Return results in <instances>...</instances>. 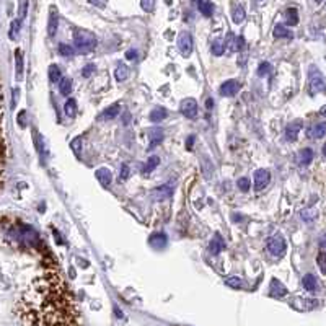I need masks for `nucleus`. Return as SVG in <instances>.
Listing matches in <instances>:
<instances>
[{
  "instance_id": "obj_22",
  "label": "nucleus",
  "mask_w": 326,
  "mask_h": 326,
  "mask_svg": "<svg viewBox=\"0 0 326 326\" xmlns=\"http://www.w3.org/2000/svg\"><path fill=\"white\" fill-rule=\"evenodd\" d=\"M198 8L204 16H212V13H214V5H212L209 0H199Z\"/></svg>"
},
{
  "instance_id": "obj_51",
  "label": "nucleus",
  "mask_w": 326,
  "mask_h": 326,
  "mask_svg": "<svg viewBox=\"0 0 326 326\" xmlns=\"http://www.w3.org/2000/svg\"><path fill=\"white\" fill-rule=\"evenodd\" d=\"M322 113H323V114H325V116H326V106H325V110H322Z\"/></svg>"
},
{
  "instance_id": "obj_15",
  "label": "nucleus",
  "mask_w": 326,
  "mask_h": 326,
  "mask_svg": "<svg viewBox=\"0 0 326 326\" xmlns=\"http://www.w3.org/2000/svg\"><path fill=\"white\" fill-rule=\"evenodd\" d=\"M308 135L312 139H322V137H325V135H326V122L313 124V126L308 129Z\"/></svg>"
},
{
  "instance_id": "obj_31",
  "label": "nucleus",
  "mask_w": 326,
  "mask_h": 326,
  "mask_svg": "<svg viewBox=\"0 0 326 326\" xmlns=\"http://www.w3.org/2000/svg\"><path fill=\"white\" fill-rule=\"evenodd\" d=\"M20 28H21V20H18V18L13 20V21H12V26H10V31H8L10 40H16V38H18Z\"/></svg>"
},
{
  "instance_id": "obj_43",
  "label": "nucleus",
  "mask_w": 326,
  "mask_h": 326,
  "mask_svg": "<svg viewBox=\"0 0 326 326\" xmlns=\"http://www.w3.org/2000/svg\"><path fill=\"white\" fill-rule=\"evenodd\" d=\"M18 98H20V90L15 88L13 90V98H12V108H16V105H18Z\"/></svg>"
},
{
  "instance_id": "obj_19",
  "label": "nucleus",
  "mask_w": 326,
  "mask_h": 326,
  "mask_svg": "<svg viewBox=\"0 0 326 326\" xmlns=\"http://www.w3.org/2000/svg\"><path fill=\"white\" fill-rule=\"evenodd\" d=\"M273 35H274V38H277V40H281V38H285V40H292V38H293L292 31L287 30L284 25H276Z\"/></svg>"
},
{
  "instance_id": "obj_5",
  "label": "nucleus",
  "mask_w": 326,
  "mask_h": 326,
  "mask_svg": "<svg viewBox=\"0 0 326 326\" xmlns=\"http://www.w3.org/2000/svg\"><path fill=\"white\" fill-rule=\"evenodd\" d=\"M179 108H181V113L188 119H194L196 116H198V101L193 100V98H186V100H183Z\"/></svg>"
},
{
  "instance_id": "obj_50",
  "label": "nucleus",
  "mask_w": 326,
  "mask_h": 326,
  "mask_svg": "<svg viewBox=\"0 0 326 326\" xmlns=\"http://www.w3.org/2000/svg\"><path fill=\"white\" fill-rule=\"evenodd\" d=\"M323 155H325V157H326V145H325V147H323Z\"/></svg>"
},
{
  "instance_id": "obj_40",
  "label": "nucleus",
  "mask_w": 326,
  "mask_h": 326,
  "mask_svg": "<svg viewBox=\"0 0 326 326\" xmlns=\"http://www.w3.org/2000/svg\"><path fill=\"white\" fill-rule=\"evenodd\" d=\"M93 72H95V65H93V64H88V65H85L83 70H82V75H83L85 79H88Z\"/></svg>"
},
{
  "instance_id": "obj_17",
  "label": "nucleus",
  "mask_w": 326,
  "mask_h": 326,
  "mask_svg": "<svg viewBox=\"0 0 326 326\" xmlns=\"http://www.w3.org/2000/svg\"><path fill=\"white\" fill-rule=\"evenodd\" d=\"M302 284H303V289L308 290V292H317V289H318L317 277H315L313 274H307V276H303Z\"/></svg>"
},
{
  "instance_id": "obj_12",
  "label": "nucleus",
  "mask_w": 326,
  "mask_h": 326,
  "mask_svg": "<svg viewBox=\"0 0 326 326\" xmlns=\"http://www.w3.org/2000/svg\"><path fill=\"white\" fill-rule=\"evenodd\" d=\"M224 248H225V243H224V240H222L220 233H215L214 238L210 240V244H209L210 253L214 254V256H217L220 251H224Z\"/></svg>"
},
{
  "instance_id": "obj_30",
  "label": "nucleus",
  "mask_w": 326,
  "mask_h": 326,
  "mask_svg": "<svg viewBox=\"0 0 326 326\" xmlns=\"http://www.w3.org/2000/svg\"><path fill=\"white\" fill-rule=\"evenodd\" d=\"M59 90L65 96L70 95V91H72V79H62L59 82Z\"/></svg>"
},
{
  "instance_id": "obj_18",
  "label": "nucleus",
  "mask_w": 326,
  "mask_h": 326,
  "mask_svg": "<svg viewBox=\"0 0 326 326\" xmlns=\"http://www.w3.org/2000/svg\"><path fill=\"white\" fill-rule=\"evenodd\" d=\"M15 72L16 79L21 80V77H23V54H21L20 49L15 51Z\"/></svg>"
},
{
  "instance_id": "obj_48",
  "label": "nucleus",
  "mask_w": 326,
  "mask_h": 326,
  "mask_svg": "<svg viewBox=\"0 0 326 326\" xmlns=\"http://www.w3.org/2000/svg\"><path fill=\"white\" fill-rule=\"evenodd\" d=\"M320 244H322V248H326V235L320 240Z\"/></svg>"
},
{
  "instance_id": "obj_46",
  "label": "nucleus",
  "mask_w": 326,
  "mask_h": 326,
  "mask_svg": "<svg viewBox=\"0 0 326 326\" xmlns=\"http://www.w3.org/2000/svg\"><path fill=\"white\" fill-rule=\"evenodd\" d=\"M193 142H194V135H189V137H188V140H186V147H188L189 150L193 149Z\"/></svg>"
},
{
  "instance_id": "obj_6",
  "label": "nucleus",
  "mask_w": 326,
  "mask_h": 326,
  "mask_svg": "<svg viewBox=\"0 0 326 326\" xmlns=\"http://www.w3.org/2000/svg\"><path fill=\"white\" fill-rule=\"evenodd\" d=\"M271 181V173L269 170H256L254 171V188L258 189V191H261V189H264L266 186L269 184Z\"/></svg>"
},
{
  "instance_id": "obj_37",
  "label": "nucleus",
  "mask_w": 326,
  "mask_h": 326,
  "mask_svg": "<svg viewBox=\"0 0 326 326\" xmlns=\"http://www.w3.org/2000/svg\"><path fill=\"white\" fill-rule=\"evenodd\" d=\"M271 74V64L269 62H261L259 69H258V75L259 77H264V75Z\"/></svg>"
},
{
  "instance_id": "obj_21",
  "label": "nucleus",
  "mask_w": 326,
  "mask_h": 326,
  "mask_svg": "<svg viewBox=\"0 0 326 326\" xmlns=\"http://www.w3.org/2000/svg\"><path fill=\"white\" fill-rule=\"evenodd\" d=\"M312 160H313V150L312 149H303L300 154H298V163L303 166L310 165Z\"/></svg>"
},
{
  "instance_id": "obj_49",
  "label": "nucleus",
  "mask_w": 326,
  "mask_h": 326,
  "mask_svg": "<svg viewBox=\"0 0 326 326\" xmlns=\"http://www.w3.org/2000/svg\"><path fill=\"white\" fill-rule=\"evenodd\" d=\"M114 312H116L118 318H122V312H119V308H118V307H114Z\"/></svg>"
},
{
  "instance_id": "obj_13",
  "label": "nucleus",
  "mask_w": 326,
  "mask_h": 326,
  "mask_svg": "<svg viewBox=\"0 0 326 326\" xmlns=\"http://www.w3.org/2000/svg\"><path fill=\"white\" fill-rule=\"evenodd\" d=\"M149 140H150V144H149V149L152 150V149H155L157 145H159L162 140H163V130L160 129V127H154V129H150L149 130Z\"/></svg>"
},
{
  "instance_id": "obj_25",
  "label": "nucleus",
  "mask_w": 326,
  "mask_h": 326,
  "mask_svg": "<svg viewBox=\"0 0 326 326\" xmlns=\"http://www.w3.org/2000/svg\"><path fill=\"white\" fill-rule=\"evenodd\" d=\"M49 80L52 82V83H59V82L62 80V74H61V69H59V65L52 64L51 67H49Z\"/></svg>"
},
{
  "instance_id": "obj_16",
  "label": "nucleus",
  "mask_w": 326,
  "mask_h": 326,
  "mask_svg": "<svg viewBox=\"0 0 326 326\" xmlns=\"http://www.w3.org/2000/svg\"><path fill=\"white\" fill-rule=\"evenodd\" d=\"M244 16H246V13H244V8L242 7V5L233 3L232 5V20H233V23L240 25L242 21L244 20Z\"/></svg>"
},
{
  "instance_id": "obj_27",
  "label": "nucleus",
  "mask_w": 326,
  "mask_h": 326,
  "mask_svg": "<svg viewBox=\"0 0 326 326\" xmlns=\"http://www.w3.org/2000/svg\"><path fill=\"white\" fill-rule=\"evenodd\" d=\"M116 80L118 82H124V80H127V77H129V67L126 64H119L118 65V69H116Z\"/></svg>"
},
{
  "instance_id": "obj_20",
  "label": "nucleus",
  "mask_w": 326,
  "mask_h": 326,
  "mask_svg": "<svg viewBox=\"0 0 326 326\" xmlns=\"http://www.w3.org/2000/svg\"><path fill=\"white\" fill-rule=\"evenodd\" d=\"M166 116H168V111L163 106H159L150 113V121L152 122H160V121H163V119H166Z\"/></svg>"
},
{
  "instance_id": "obj_32",
  "label": "nucleus",
  "mask_w": 326,
  "mask_h": 326,
  "mask_svg": "<svg viewBox=\"0 0 326 326\" xmlns=\"http://www.w3.org/2000/svg\"><path fill=\"white\" fill-rule=\"evenodd\" d=\"M210 51H212V54H214V56H222V54L225 52V44L222 41H214L212 42V46H210Z\"/></svg>"
},
{
  "instance_id": "obj_1",
  "label": "nucleus",
  "mask_w": 326,
  "mask_h": 326,
  "mask_svg": "<svg viewBox=\"0 0 326 326\" xmlns=\"http://www.w3.org/2000/svg\"><path fill=\"white\" fill-rule=\"evenodd\" d=\"M74 42H75V47H77L80 52H90L96 47L98 40L93 33L88 30H75Z\"/></svg>"
},
{
  "instance_id": "obj_52",
  "label": "nucleus",
  "mask_w": 326,
  "mask_h": 326,
  "mask_svg": "<svg viewBox=\"0 0 326 326\" xmlns=\"http://www.w3.org/2000/svg\"><path fill=\"white\" fill-rule=\"evenodd\" d=\"M315 2H317V3H322V2H323V0H315Z\"/></svg>"
},
{
  "instance_id": "obj_7",
  "label": "nucleus",
  "mask_w": 326,
  "mask_h": 326,
  "mask_svg": "<svg viewBox=\"0 0 326 326\" xmlns=\"http://www.w3.org/2000/svg\"><path fill=\"white\" fill-rule=\"evenodd\" d=\"M57 25H59V13L56 7L49 8V20H47V35L49 36H56L57 33Z\"/></svg>"
},
{
  "instance_id": "obj_4",
  "label": "nucleus",
  "mask_w": 326,
  "mask_h": 326,
  "mask_svg": "<svg viewBox=\"0 0 326 326\" xmlns=\"http://www.w3.org/2000/svg\"><path fill=\"white\" fill-rule=\"evenodd\" d=\"M193 36H191V33H188V31H183L181 35L178 36V49H179V52L183 54L184 57H189L191 56V52H193Z\"/></svg>"
},
{
  "instance_id": "obj_34",
  "label": "nucleus",
  "mask_w": 326,
  "mask_h": 326,
  "mask_svg": "<svg viewBox=\"0 0 326 326\" xmlns=\"http://www.w3.org/2000/svg\"><path fill=\"white\" fill-rule=\"evenodd\" d=\"M59 54L61 56H64V57H72L74 54H75V49L72 47V46H69V44H59Z\"/></svg>"
},
{
  "instance_id": "obj_24",
  "label": "nucleus",
  "mask_w": 326,
  "mask_h": 326,
  "mask_svg": "<svg viewBox=\"0 0 326 326\" xmlns=\"http://www.w3.org/2000/svg\"><path fill=\"white\" fill-rule=\"evenodd\" d=\"M285 21L289 26H295L298 23V12L297 8H287L285 10Z\"/></svg>"
},
{
  "instance_id": "obj_33",
  "label": "nucleus",
  "mask_w": 326,
  "mask_h": 326,
  "mask_svg": "<svg viewBox=\"0 0 326 326\" xmlns=\"http://www.w3.org/2000/svg\"><path fill=\"white\" fill-rule=\"evenodd\" d=\"M28 5H30V0H20L18 3V20L23 21L26 13H28Z\"/></svg>"
},
{
  "instance_id": "obj_28",
  "label": "nucleus",
  "mask_w": 326,
  "mask_h": 326,
  "mask_svg": "<svg viewBox=\"0 0 326 326\" xmlns=\"http://www.w3.org/2000/svg\"><path fill=\"white\" fill-rule=\"evenodd\" d=\"M225 284H227L228 287H232V289H242V287L244 285V282H243L242 277L230 276V277H227V279H225Z\"/></svg>"
},
{
  "instance_id": "obj_53",
  "label": "nucleus",
  "mask_w": 326,
  "mask_h": 326,
  "mask_svg": "<svg viewBox=\"0 0 326 326\" xmlns=\"http://www.w3.org/2000/svg\"><path fill=\"white\" fill-rule=\"evenodd\" d=\"M194 2H199V0H194Z\"/></svg>"
},
{
  "instance_id": "obj_26",
  "label": "nucleus",
  "mask_w": 326,
  "mask_h": 326,
  "mask_svg": "<svg viewBox=\"0 0 326 326\" xmlns=\"http://www.w3.org/2000/svg\"><path fill=\"white\" fill-rule=\"evenodd\" d=\"M119 111H121V105L119 103H116V105L110 106L108 110L101 114V119H114L119 114Z\"/></svg>"
},
{
  "instance_id": "obj_10",
  "label": "nucleus",
  "mask_w": 326,
  "mask_h": 326,
  "mask_svg": "<svg viewBox=\"0 0 326 326\" xmlns=\"http://www.w3.org/2000/svg\"><path fill=\"white\" fill-rule=\"evenodd\" d=\"M300 129H302V121L290 122L289 126L285 127V139L289 140V142H293V140L297 139L298 132H300Z\"/></svg>"
},
{
  "instance_id": "obj_14",
  "label": "nucleus",
  "mask_w": 326,
  "mask_h": 326,
  "mask_svg": "<svg viewBox=\"0 0 326 326\" xmlns=\"http://www.w3.org/2000/svg\"><path fill=\"white\" fill-rule=\"evenodd\" d=\"M149 243L152 248L155 249H162L166 246V235L165 233H154L150 238H149Z\"/></svg>"
},
{
  "instance_id": "obj_42",
  "label": "nucleus",
  "mask_w": 326,
  "mask_h": 326,
  "mask_svg": "<svg viewBox=\"0 0 326 326\" xmlns=\"http://www.w3.org/2000/svg\"><path fill=\"white\" fill-rule=\"evenodd\" d=\"M80 144H82V137H77V139L72 140V150H74L77 155H79V150H80Z\"/></svg>"
},
{
  "instance_id": "obj_47",
  "label": "nucleus",
  "mask_w": 326,
  "mask_h": 326,
  "mask_svg": "<svg viewBox=\"0 0 326 326\" xmlns=\"http://www.w3.org/2000/svg\"><path fill=\"white\" fill-rule=\"evenodd\" d=\"M205 106H207V110H212V106H214V101H212L210 98H209V100L205 101Z\"/></svg>"
},
{
  "instance_id": "obj_2",
  "label": "nucleus",
  "mask_w": 326,
  "mask_h": 326,
  "mask_svg": "<svg viewBox=\"0 0 326 326\" xmlns=\"http://www.w3.org/2000/svg\"><path fill=\"white\" fill-rule=\"evenodd\" d=\"M325 86H326V80L322 75V72H320L317 67H312L310 69V72H308V90H310V93L312 95L318 93V91L325 90Z\"/></svg>"
},
{
  "instance_id": "obj_45",
  "label": "nucleus",
  "mask_w": 326,
  "mask_h": 326,
  "mask_svg": "<svg viewBox=\"0 0 326 326\" xmlns=\"http://www.w3.org/2000/svg\"><path fill=\"white\" fill-rule=\"evenodd\" d=\"M243 46H244L243 36H237V51H240V49H243Z\"/></svg>"
},
{
  "instance_id": "obj_38",
  "label": "nucleus",
  "mask_w": 326,
  "mask_h": 326,
  "mask_svg": "<svg viewBox=\"0 0 326 326\" xmlns=\"http://www.w3.org/2000/svg\"><path fill=\"white\" fill-rule=\"evenodd\" d=\"M140 7H142L145 12H154L155 0H140Z\"/></svg>"
},
{
  "instance_id": "obj_3",
  "label": "nucleus",
  "mask_w": 326,
  "mask_h": 326,
  "mask_svg": "<svg viewBox=\"0 0 326 326\" xmlns=\"http://www.w3.org/2000/svg\"><path fill=\"white\" fill-rule=\"evenodd\" d=\"M285 249H287L285 240H284V238H282L281 235H274V237L269 238V242H268V251L273 254V256H276V258L284 256Z\"/></svg>"
},
{
  "instance_id": "obj_9",
  "label": "nucleus",
  "mask_w": 326,
  "mask_h": 326,
  "mask_svg": "<svg viewBox=\"0 0 326 326\" xmlns=\"http://www.w3.org/2000/svg\"><path fill=\"white\" fill-rule=\"evenodd\" d=\"M95 176L98 181H100L101 186H105V188L110 186L113 181V173L110 168H98V170L95 171Z\"/></svg>"
},
{
  "instance_id": "obj_23",
  "label": "nucleus",
  "mask_w": 326,
  "mask_h": 326,
  "mask_svg": "<svg viewBox=\"0 0 326 326\" xmlns=\"http://www.w3.org/2000/svg\"><path fill=\"white\" fill-rule=\"evenodd\" d=\"M64 113L67 114L69 118H75V116H77V101H75L74 98H69V100L65 101Z\"/></svg>"
},
{
  "instance_id": "obj_11",
  "label": "nucleus",
  "mask_w": 326,
  "mask_h": 326,
  "mask_svg": "<svg viewBox=\"0 0 326 326\" xmlns=\"http://www.w3.org/2000/svg\"><path fill=\"white\" fill-rule=\"evenodd\" d=\"M269 290H271V295H273V297H285L287 295V287L282 284L281 281H277V279L271 281Z\"/></svg>"
},
{
  "instance_id": "obj_44",
  "label": "nucleus",
  "mask_w": 326,
  "mask_h": 326,
  "mask_svg": "<svg viewBox=\"0 0 326 326\" xmlns=\"http://www.w3.org/2000/svg\"><path fill=\"white\" fill-rule=\"evenodd\" d=\"M126 57L129 59V61H134V59H137V51H134V49H129V51L126 52Z\"/></svg>"
},
{
  "instance_id": "obj_39",
  "label": "nucleus",
  "mask_w": 326,
  "mask_h": 326,
  "mask_svg": "<svg viewBox=\"0 0 326 326\" xmlns=\"http://www.w3.org/2000/svg\"><path fill=\"white\" fill-rule=\"evenodd\" d=\"M130 175V170H129V165L127 163H124L122 168H121V173H119V181H126Z\"/></svg>"
},
{
  "instance_id": "obj_35",
  "label": "nucleus",
  "mask_w": 326,
  "mask_h": 326,
  "mask_svg": "<svg viewBox=\"0 0 326 326\" xmlns=\"http://www.w3.org/2000/svg\"><path fill=\"white\" fill-rule=\"evenodd\" d=\"M317 263H318L320 271H322L323 274H326V251H320V253H318Z\"/></svg>"
},
{
  "instance_id": "obj_41",
  "label": "nucleus",
  "mask_w": 326,
  "mask_h": 326,
  "mask_svg": "<svg viewBox=\"0 0 326 326\" xmlns=\"http://www.w3.org/2000/svg\"><path fill=\"white\" fill-rule=\"evenodd\" d=\"M16 121H18L20 127H26V111H20L18 116H16Z\"/></svg>"
},
{
  "instance_id": "obj_36",
  "label": "nucleus",
  "mask_w": 326,
  "mask_h": 326,
  "mask_svg": "<svg viewBox=\"0 0 326 326\" xmlns=\"http://www.w3.org/2000/svg\"><path fill=\"white\" fill-rule=\"evenodd\" d=\"M237 186H238V189H240V191L246 193V191H249V186H251V183H249L248 178H240V179L237 181Z\"/></svg>"
},
{
  "instance_id": "obj_8",
  "label": "nucleus",
  "mask_w": 326,
  "mask_h": 326,
  "mask_svg": "<svg viewBox=\"0 0 326 326\" xmlns=\"http://www.w3.org/2000/svg\"><path fill=\"white\" fill-rule=\"evenodd\" d=\"M240 83L237 80H227L220 85V93L224 96H235L240 90Z\"/></svg>"
},
{
  "instance_id": "obj_29",
  "label": "nucleus",
  "mask_w": 326,
  "mask_h": 326,
  "mask_svg": "<svg viewBox=\"0 0 326 326\" xmlns=\"http://www.w3.org/2000/svg\"><path fill=\"white\" fill-rule=\"evenodd\" d=\"M159 165H160V159H159V157H150V159L147 160L145 166H144V173H145V175H149V173L154 171Z\"/></svg>"
}]
</instances>
